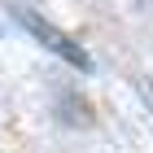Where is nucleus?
I'll list each match as a JSON object with an SVG mask.
<instances>
[{"label":"nucleus","mask_w":153,"mask_h":153,"mask_svg":"<svg viewBox=\"0 0 153 153\" xmlns=\"http://www.w3.org/2000/svg\"><path fill=\"white\" fill-rule=\"evenodd\" d=\"M18 18H22V26H26V31H31V35H35L39 44L48 48V53H57L61 61H70L74 70H92V57L83 53V44H79V39H70L66 31H57L53 22H44L39 13H18Z\"/></svg>","instance_id":"1"}]
</instances>
